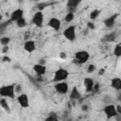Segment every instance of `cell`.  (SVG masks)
<instances>
[{"label": "cell", "instance_id": "484cf974", "mask_svg": "<svg viewBox=\"0 0 121 121\" xmlns=\"http://www.w3.org/2000/svg\"><path fill=\"white\" fill-rule=\"evenodd\" d=\"M55 120H58V116L55 112H50L49 116L45 118V121H55Z\"/></svg>", "mask_w": 121, "mask_h": 121}, {"label": "cell", "instance_id": "f546056e", "mask_svg": "<svg viewBox=\"0 0 121 121\" xmlns=\"http://www.w3.org/2000/svg\"><path fill=\"white\" fill-rule=\"evenodd\" d=\"M2 61H3V62H10V61H11V59H10L8 55H4V56L2 57Z\"/></svg>", "mask_w": 121, "mask_h": 121}, {"label": "cell", "instance_id": "7c38bea8", "mask_svg": "<svg viewBox=\"0 0 121 121\" xmlns=\"http://www.w3.org/2000/svg\"><path fill=\"white\" fill-rule=\"evenodd\" d=\"M23 48L27 53L34 52L36 50V43H35V41H33V40H27V41H26L24 43V44H23Z\"/></svg>", "mask_w": 121, "mask_h": 121}, {"label": "cell", "instance_id": "3957f363", "mask_svg": "<svg viewBox=\"0 0 121 121\" xmlns=\"http://www.w3.org/2000/svg\"><path fill=\"white\" fill-rule=\"evenodd\" d=\"M90 59V54L86 50H78L75 53L74 56V60L78 64H84L86 63Z\"/></svg>", "mask_w": 121, "mask_h": 121}, {"label": "cell", "instance_id": "e575fe53", "mask_svg": "<svg viewBox=\"0 0 121 121\" xmlns=\"http://www.w3.org/2000/svg\"><path fill=\"white\" fill-rule=\"evenodd\" d=\"M60 58H65V55H64V53H63V52H61V53L60 54Z\"/></svg>", "mask_w": 121, "mask_h": 121}, {"label": "cell", "instance_id": "d4e9b609", "mask_svg": "<svg viewBox=\"0 0 121 121\" xmlns=\"http://www.w3.org/2000/svg\"><path fill=\"white\" fill-rule=\"evenodd\" d=\"M95 69H96V66H95V64L91 63V64H89V65L87 66L86 71H87V73H88V74H92V73H94V72L95 71Z\"/></svg>", "mask_w": 121, "mask_h": 121}, {"label": "cell", "instance_id": "ffe728a7", "mask_svg": "<svg viewBox=\"0 0 121 121\" xmlns=\"http://www.w3.org/2000/svg\"><path fill=\"white\" fill-rule=\"evenodd\" d=\"M100 13H101V10H100V9H93V10L90 12V14H89V18H90V20H91V21L95 20V19L100 15Z\"/></svg>", "mask_w": 121, "mask_h": 121}, {"label": "cell", "instance_id": "1f68e13d", "mask_svg": "<svg viewBox=\"0 0 121 121\" xmlns=\"http://www.w3.org/2000/svg\"><path fill=\"white\" fill-rule=\"evenodd\" d=\"M45 6H46V4H44V3H43V4H39L37 7L39 8V10H42L43 9H44L45 8Z\"/></svg>", "mask_w": 121, "mask_h": 121}, {"label": "cell", "instance_id": "cb8c5ba5", "mask_svg": "<svg viewBox=\"0 0 121 121\" xmlns=\"http://www.w3.org/2000/svg\"><path fill=\"white\" fill-rule=\"evenodd\" d=\"M10 43V38L8 36H2L0 38V44L3 45H9V43Z\"/></svg>", "mask_w": 121, "mask_h": 121}, {"label": "cell", "instance_id": "f1b7e54d", "mask_svg": "<svg viewBox=\"0 0 121 121\" xmlns=\"http://www.w3.org/2000/svg\"><path fill=\"white\" fill-rule=\"evenodd\" d=\"M80 110H81L82 112H88V111H89V105H88V104H81Z\"/></svg>", "mask_w": 121, "mask_h": 121}, {"label": "cell", "instance_id": "83f0119b", "mask_svg": "<svg viewBox=\"0 0 121 121\" xmlns=\"http://www.w3.org/2000/svg\"><path fill=\"white\" fill-rule=\"evenodd\" d=\"M23 91V87L21 84H15V93L16 94H21Z\"/></svg>", "mask_w": 121, "mask_h": 121}, {"label": "cell", "instance_id": "4dcf8cb0", "mask_svg": "<svg viewBox=\"0 0 121 121\" xmlns=\"http://www.w3.org/2000/svg\"><path fill=\"white\" fill-rule=\"evenodd\" d=\"M9 45H3V47H2V53H3L4 55H6V54L9 52Z\"/></svg>", "mask_w": 121, "mask_h": 121}, {"label": "cell", "instance_id": "d590c367", "mask_svg": "<svg viewBox=\"0 0 121 121\" xmlns=\"http://www.w3.org/2000/svg\"><path fill=\"white\" fill-rule=\"evenodd\" d=\"M30 1H37V0H30Z\"/></svg>", "mask_w": 121, "mask_h": 121}, {"label": "cell", "instance_id": "8992f818", "mask_svg": "<svg viewBox=\"0 0 121 121\" xmlns=\"http://www.w3.org/2000/svg\"><path fill=\"white\" fill-rule=\"evenodd\" d=\"M43 12L42 10H38L33 14L31 18V24L37 27H42L43 26Z\"/></svg>", "mask_w": 121, "mask_h": 121}, {"label": "cell", "instance_id": "2e32d148", "mask_svg": "<svg viewBox=\"0 0 121 121\" xmlns=\"http://www.w3.org/2000/svg\"><path fill=\"white\" fill-rule=\"evenodd\" d=\"M69 98H70V100H76V101L79 100L81 98V94L78 91L77 86H74L72 88V90H71V92L69 94Z\"/></svg>", "mask_w": 121, "mask_h": 121}, {"label": "cell", "instance_id": "e0dca14e", "mask_svg": "<svg viewBox=\"0 0 121 121\" xmlns=\"http://www.w3.org/2000/svg\"><path fill=\"white\" fill-rule=\"evenodd\" d=\"M111 87L114 90L120 91L121 90V78L118 77H114L111 79Z\"/></svg>", "mask_w": 121, "mask_h": 121}, {"label": "cell", "instance_id": "4fadbf2b", "mask_svg": "<svg viewBox=\"0 0 121 121\" xmlns=\"http://www.w3.org/2000/svg\"><path fill=\"white\" fill-rule=\"evenodd\" d=\"M83 85H84L85 91H86L87 93L92 92V91L94 90L95 80H94L92 78H90V77H86V78H84V79H83Z\"/></svg>", "mask_w": 121, "mask_h": 121}, {"label": "cell", "instance_id": "30bf717a", "mask_svg": "<svg viewBox=\"0 0 121 121\" xmlns=\"http://www.w3.org/2000/svg\"><path fill=\"white\" fill-rule=\"evenodd\" d=\"M47 26L49 27H51L52 29H54L55 31H59L60 29V26H61V22L59 18L57 17H52L48 20L47 22Z\"/></svg>", "mask_w": 121, "mask_h": 121}, {"label": "cell", "instance_id": "9c48e42d", "mask_svg": "<svg viewBox=\"0 0 121 121\" xmlns=\"http://www.w3.org/2000/svg\"><path fill=\"white\" fill-rule=\"evenodd\" d=\"M118 14L117 13H114L112 15H110L108 17H106L104 20H103V24L104 26L107 27V28H112L115 25V22H116V18H117Z\"/></svg>", "mask_w": 121, "mask_h": 121}, {"label": "cell", "instance_id": "5bb4252c", "mask_svg": "<svg viewBox=\"0 0 121 121\" xmlns=\"http://www.w3.org/2000/svg\"><path fill=\"white\" fill-rule=\"evenodd\" d=\"M32 69L35 72V74L38 75V76H43L46 73V66L44 64L40 63V62L34 64L33 67H32Z\"/></svg>", "mask_w": 121, "mask_h": 121}, {"label": "cell", "instance_id": "9a60e30c", "mask_svg": "<svg viewBox=\"0 0 121 121\" xmlns=\"http://www.w3.org/2000/svg\"><path fill=\"white\" fill-rule=\"evenodd\" d=\"M81 2V0H67V9L70 12H75V10H77V8L78 7L79 3Z\"/></svg>", "mask_w": 121, "mask_h": 121}, {"label": "cell", "instance_id": "5b68a950", "mask_svg": "<svg viewBox=\"0 0 121 121\" xmlns=\"http://www.w3.org/2000/svg\"><path fill=\"white\" fill-rule=\"evenodd\" d=\"M63 37L68 40L69 42H74L77 38V32H76V26H67L63 32H62Z\"/></svg>", "mask_w": 121, "mask_h": 121}, {"label": "cell", "instance_id": "836d02e7", "mask_svg": "<svg viewBox=\"0 0 121 121\" xmlns=\"http://www.w3.org/2000/svg\"><path fill=\"white\" fill-rule=\"evenodd\" d=\"M104 73H105V69H104V68H102V69H100V70L98 71V74H99V75H103Z\"/></svg>", "mask_w": 121, "mask_h": 121}, {"label": "cell", "instance_id": "8fae6325", "mask_svg": "<svg viewBox=\"0 0 121 121\" xmlns=\"http://www.w3.org/2000/svg\"><path fill=\"white\" fill-rule=\"evenodd\" d=\"M24 17V10L22 9H14L11 13H10V16H9V21L10 22H14L16 23L20 18Z\"/></svg>", "mask_w": 121, "mask_h": 121}, {"label": "cell", "instance_id": "277c9868", "mask_svg": "<svg viewBox=\"0 0 121 121\" xmlns=\"http://www.w3.org/2000/svg\"><path fill=\"white\" fill-rule=\"evenodd\" d=\"M102 111H103V113L106 115V118L108 120H110L112 118H115V116L118 114L117 111H116V106L112 103L106 104Z\"/></svg>", "mask_w": 121, "mask_h": 121}, {"label": "cell", "instance_id": "52a82bcc", "mask_svg": "<svg viewBox=\"0 0 121 121\" xmlns=\"http://www.w3.org/2000/svg\"><path fill=\"white\" fill-rule=\"evenodd\" d=\"M54 90L59 95H66L69 91V85L66 82V80L65 81H60V82H55Z\"/></svg>", "mask_w": 121, "mask_h": 121}, {"label": "cell", "instance_id": "7a4b0ae2", "mask_svg": "<svg viewBox=\"0 0 121 121\" xmlns=\"http://www.w3.org/2000/svg\"><path fill=\"white\" fill-rule=\"evenodd\" d=\"M69 77V71L65 68H58L53 75L52 80L54 82H60V81H65Z\"/></svg>", "mask_w": 121, "mask_h": 121}, {"label": "cell", "instance_id": "d6a6232c", "mask_svg": "<svg viewBox=\"0 0 121 121\" xmlns=\"http://www.w3.org/2000/svg\"><path fill=\"white\" fill-rule=\"evenodd\" d=\"M115 106H116L117 113H120V114H121V105H115Z\"/></svg>", "mask_w": 121, "mask_h": 121}, {"label": "cell", "instance_id": "ba28073f", "mask_svg": "<svg viewBox=\"0 0 121 121\" xmlns=\"http://www.w3.org/2000/svg\"><path fill=\"white\" fill-rule=\"evenodd\" d=\"M17 102L24 109H26L29 107V98H28V95L25 93L19 94V95L17 96Z\"/></svg>", "mask_w": 121, "mask_h": 121}, {"label": "cell", "instance_id": "7402d4cb", "mask_svg": "<svg viewBox=\"0 0 121 121\" xmlns=\"http://www.w3.org/2000/svg\"><path fill=\"white\" fill-rule=\"evenodd\" d=\"M26 25H27V22H26V20L25 17L20 18V19L16 22V26H17L19 28H24V27L26 26Z\"/></svg>", "mask_w": 121, "mask_h": 121}, {"label": "cell", "instance_id": "4316f807", "mask_svg": "<svg viewBox=\"0 0 121 121\" xmlns=\"http://www.w3.org/2000/svg\"><path fill=\"white\" fill-rule=\"evenodd\" d=\"M87 29H89V30H94L95 28V23H93L92 21H89V22H87Z\"/></svg>", "mask_w": 121, "mask_h": 121}, {"label": "cell", "instance_id": "d6986e66", "mask_svg": "<svg viewBox=\"0 0 121 121\" xmlns=\"http://www.w3.org/2000/svg\"><path fill=\"white\" fill-rule=\"evenodd\" d=\"M0 106H1L2 109H4V110H5L6 112H8L9 113L10 112V108H9V103H8V101H7V99H6V97L0 98Z\"/></svg>", "mask_w": 121, "mask_h": 121}, {"label": "cell", "instance_id": "ac0fdd59", "mask_svg": "<svg viewBox=\"0 0 121 121\" xmlns=\"http://www.w3.org/2000/svg\"><path fill=\"white\" fill-rule=\"evenodd\" d=\"M115 39H116V33L112 31V32H110V33H107L106 35H104L102 41L105 43H112L115 41Z\"/></svg>", "mask_w": 121, "mask_h": 121}, {"label": "cell", "instance_id": "6da1fadb", "mask_svg": "<svg viewBox=\"0 0 121 121\" xmlns=\"http://www.w3.org/2000/svg\"><path fill=\"white\" fill-rule=\"evenodd\" d=\"M15 84H8L0 87V95L1 97L11 98L15 97Z\"/></svg>", "mask_w": 121, "mask_h": 121}, {"label": "cell", "instance_id": "603a6c76", "mask_svg": "<svg viewBox=\"0 0 121 121\" xmlns=\"http://www.w3.org/2000/svg\"><path fill=\"white\" fill-rule=\"evenodd\" d=\"M74 19H75V13H74V12L68 11V12L65 14V16H64V21H65V23H71Z\"/></svg>", "mask_w": 121, "mask_h": 121}, {"label": "cell", "instance_id": "44dd1931", "mask_svg": "<svg viewBox=\"0 0 121 121\" xmlns=\"http://www.w3.org/2000/svg\"><path fill=\"white\" fill-rule=\"evenodd\" d=\"M112 54L114 57L116 58H120L121 57V44H115L113 49H112Z\"/></svg>", "mask_w": 121, "mask_h": 121}, {"label": "cell", "instance_id": "8d00e7d4", "mask_svg": "<svg viewBox=\"0 0 121 121\" xmlns=\"http://www.w3.org/2000/svg\"><path fill=\"white\" fill-rule=\"evenodd\" d=\"M114 1H119V0H114Z\"/></svg>", "mask_w": 121, "mask_h": 121}]
</instances>
